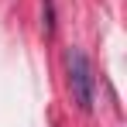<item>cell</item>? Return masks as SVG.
Returning a JSON list of instances; mask_svg holds the SVG:
<instances>
[{
  "instance_id": "cell-1",
  "label": "cell",
  "mask_w": 127,
  "mask_h": 127,
  "mask_svg": "<svg viewBox=\"0 0 127 127\" xmlns=\"http://www.w3.org/2000/svg\"><path fill=\"white\" fill-rule=\"evenodd\" d=\"M65 65H69V86H72V100L79 103V110H86V113H89V110H93V96H96L89 59H86L79 48H69Z\"/></svg>"
},
{
  "instance_id": "cell-2",
  "label": "cell",
  "mask_w": 127,
  "mask_h": 127,
  "mask_svg": "<svg viewBox=\"0 0 127 127\" xmlns=\"http://www.w3.org/2000/svg\"><path fill=\"white\" fill-rule=\"evenodd\" d=\"M52 17H55V14H52V0H45V31H48V34L55 31V21H52Z\"/></svg>"
}]
</instances>
